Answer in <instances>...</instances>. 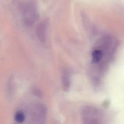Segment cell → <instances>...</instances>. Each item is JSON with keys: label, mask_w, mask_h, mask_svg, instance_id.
<instances>
[{"label": "cell", "mask_w": 124, "mask_h": 124, "mask_svg": "<svg viewBox=\"0 0 124 124\" xmlns=\"http://www.w3.org/2000/svg\"><path fill=\"white\" fill-rule=\"evenodd\" d=\"M49 24V20L45 19L42 21L37 27L36 34L38 38L42 42H44L46 39L47 29Z\"/></svg>", "instance_id": "cell-1"}, {"label": "cell", "mask_w": 124, "mask_h": 124, "mask_svg": "<svg viewBox=\"0 0 124 124\" xmlns=\"http://www.w3.org/2000/svg\"><path fill=\"white\" fill-rule=\"evenodd\" d=\"M103 56V53L100 50H95L92 53V62L94 63H97L101 60Z\"/></svg>", "instance_id": "cell-2"}, {"label": "cell", "mask_w": 124, "mask_h": 124, "mask_svg": "<svg viewBox=\"0 0 124 124\" xmlns=\"http://www.w3.org/2000/svg\"><path fill=\"white\" fill-rule=\"evenodd\" d=\"M15 121L18 123L24 122L25 119V116L23 112L19 111L17 112L15 116Z\"/></svg>", "instance_id": "cell-3"}, {"label": "cell", "mask_w": 124, "mask_h": 124, "mask_svg": "<svg viewBox=\"0 0 124 124\" xmlns=\"http://www.w3.org/2000/svg\"><path fill=\"white\" fill-rule=\"evenodd\" d=\"M22 22L23 24L26 27H31L33 25L35 21L30 17H24Z\"/></svg>", "instance_id": "cell-4"}, {"label": "cell", "mask_w": 124, "mask_h": 124, "mask_svg": "<svg viewBox=\"0 0 124 124\" xmlns=\"http://www.w3.org/2000/svg\"><path fill=\"white\" fill-rule=\"evenodd\" d=\"M66 73H65L63 77L62 81L63 87L65 90H68L70 85V80L68 75Z\"/></svg>", "instance_id": "cell-5"}, {"label": "cell", "mask_w": 124, "mask_h": 124, "mask_svg": "<svg viewBox=\"0 0 124 124\" xmlns=\"http://www.w3.org/2000/svg\"></svg>", "instance_id": "cell-6"}]
</instances>
